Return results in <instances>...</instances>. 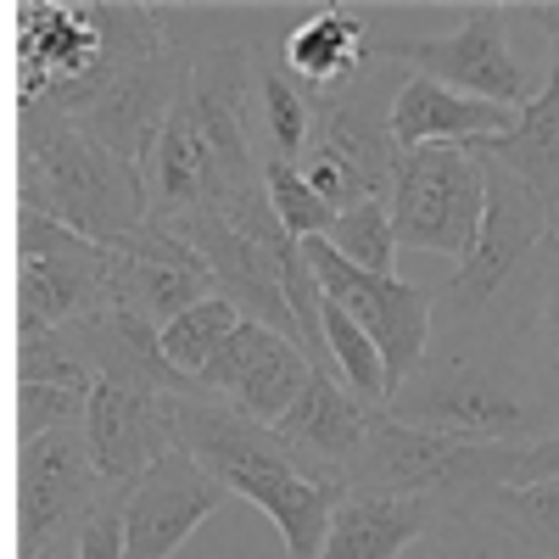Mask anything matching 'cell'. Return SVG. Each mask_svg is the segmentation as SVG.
<instances>
[{"label": "cell", "mask_w": 559, "mask_h": 559, "mask_svg": "<svg viewBox=\"0 0 559 559\" xmlns=\"http://www.w3.org/2000/svg\"><path fill=\"white\" fill-rule=\"evenodd\" d=\"M12 102L79 118L90 102L168 51V12L140 0H12Z\"/></svg>", "instance_id": "obj_1"}, {"label": "cell", "mask_w": 559, "mask_h": 559, "mask_svg": "<svg viewBox=\"0 0 559 559\" xmlns=\"http://www.w3.org/2000/svg\"><path fill=\"white\" fill-rule=\"evenodd\" d=\"M179 419V448L191 453L213 481H224L236 498L258 503L274 521L286 559H319L324 537L342 498L353 492L347 476H324L313 464H302L274 426H258L252 414H241L229 397L197 386L174 403Z\"/></svg>", "instance_id": "obj_2"}, {"label": "cell", "mask_w": 559, "mask_h": 559, "mask_svg": "<svg viewBox=\"0 0 559 559\" xmlns=\"http://www.w3.org/2000/svg\"><path fill=\"white\" fill-rule=\"evenodd\" d=\"M12 146H17V174H12L17 213L57 218L102 247H123L134 229L152 224L140 168L102 152L73 118L12 102Z\"/></svg>", "instance_id": "obj_3"}, {"label": "cell", "mask_w": 559, "mask_h": 559, "mask_svg": "<svg viewBox=\"0 0 559 559\" xmlns=\"http://www.w3.org/2000/svg\"><path fill=\"white\" fill-rule=\"evenodd\" d=\"M386 414L403 426L503 442V448H532L554 431V414L537 403L521 369L509 364L503 342H476V336H437L426 364L386 397Z\"/></svg>", "instance_id": "obj_4"}, {"label": "cell", "mask_w": 559, "mask_h": 559, "mask_svg": "<svg viewBox=\"0 0 559 559\" xmlns=\"http://www.w3.org/2000/svg\"><path fill=\"white\" fill-rule=\"evenodd\" d=\"M487 168V218L481 236L471 247V258L453 263V274L431 292L437 297V336H476V342H498L509 308H515L526 274L537 269L543 247H548V202L521 185L515 174H503L492 163Z\"/></svg>", "instance_id": "obj_5"}, {"label": "cell", "mask_w": 559, "mask_h": 559, "mask_svg": "<svg viewBox=\"0 0 559 559\" xmlns=\"http://www.w3.org/2000/svg\"><path fill=\"white\" fill-rule=\"evenodd\" d=\"M403 79H408V68H397L392 57L376 51V62H369V73L358 84L313 102L308 152L297 168L336 213L392 197L397 157H403L392 140V107H397Z\"/></svg>", "instance_id": "obj_6"}, {"label": "cell", "mask_w": 559, "mask_h": 559, "mask_svg": "<svg viewBox=\"0 0 559 559\" xmlns=\"http://www.w3.org/2000/svg\"><path fill=\"white\" fill-rule=\"evenodd\" d=\"M515 464H521V448L403 426L386 408H376L347 481L358 492H392V498H426L437 509H471L487 492L515 481Z\"/></svg>", "instance_id": "obj_7"}, {"label": "cell", "mask_w": 559, "mask_h": 559, "mask_svg": "<svg viewBox=\"0 0 559 559\" xmlns=\"http://www.w3.org/2000/svg\"><path fill=\"white\" fill-rule=\"evenodd\" d=\"M386 202L403 252H437L464 263L487 218V168L464 146H414L397 157Z\"/></svg>", "instance_id": "obj_8"}, {"label": "cell", "mask_w": 559, "mask_h": 559, "mask_svg": "<svg viewBox=\"0 0 559 559\" xmlns=\"http://www.w3.org/2000/svg\"><path fill=\"white\" fill-rule=\"evenodd\" d=\"M376 51L419 79H437V84L459 90V96H476V102H492L509 112H526L537 102L532 73L521 68L515 45H509V7H498V0H471L459 12L453 34L376 39Z\"/></svg>", "instance_id": "obj_9"}, {"label": "cell", "mask_w": 559, "mask_h": 559, "mask_svg": "<svg viewBox=\"0 0 559 559\" xmlns=\"http://www.w3.org/2000/svg\"><path fill=\"white\" fill-rule=\"evenodd\" d=\"M12 247H17V308L12 319H34L51 331H73V324L96 319L112 308V247L79 236V229L17 213L12 224Z\"/></svg>", "instance_id": "obj_10"}, {"label": "cell", "mask_w": 559, "mask_h": 559, "mask_svg": "<svg viewBox=\"0 0 559 559\" xmlns=\"http://www.w3.org/2000/svg\"><path fill=\"white\" fill-rule=\"evenodd\" d=\"M118 487L96 471V453H90L84 426L73 431H51L17 442V487H12V554L28 559L51 543H68L84 532V521L112 498Z\"/></svg>", "instance_id": "obj_11"}, {"label": "cell", "mask_w": 559, "mask_h": 559, "mask_svg": "<svg viewBox=\"0 0 559 559\" xmlns=\"http://www.w3.org/2000/svg\"><path fill=\"white\" fill-rule=\"evenodd\" d=\"M302 252L313 258V274L324 297L336 308H347L369 342L381 347V364H386V386L397 392L419 364L431 353V331H437V297L426 286H408L397 274H364L353 269L331 241H302Z\"/></svg>", "instance_id": "obj_12"}, {"label": "cell", "mask_w": 559, "mask_h": 559, "mask_svg": "<svg viewBox=\"0 0 559 559\" xmlns=\"http://www.w3.org/2000/svg\"><path fill=\"white\" fill-rule=\"evenodd\" d=\"M197 68V45H185L179 34L168 39V51H157L152 62H140L134 73H123L102 102H90L73 123L96 140L102 152H112L118 163H146V152L157 146L163 123L174 118L185 84Z\"/></svg>", "instance_id": "obj_13"}, {"label": "cell", "mask_w": 559, "mask_h": 559, "mask_svg": "<svg viewBox=\"0 0 559 559\" xmlns=\"http://www.w3.org/2000/svg\"><path fill=\"white\" fill-rule=\"evenodd\" d=\"M229 498L236 492L213 481L185 448H174L163 464L123 487V559H174L185 537Z\"/></svg>", "instance_id": "obj_14"}, {"label": "cell", "mask_w": 559, "mask_h": 559, "mask_svg": "<svg viewBox=\"0 0 559 559\" xmlns=\"http://www.w3.org/2000/svg\"><path fill=\"white\" fill-rule=\"evenodd\" d=\"M207 297H218V280L207 258L197 247H185L174 229L146 224L123 247H112V308L168 331L185 308H197Z\"/></svg>", "instance_id": "obj_15"}, {"label": "cell", "mask_w": 559, "mask_h": 559, "mask_svg": "<svg viewBox=\"0 0 559 559\" xmlns=\"http://www.w3.org/2000/svg\"><path fill=\"white\" fill-rule=\"evenodd\" d=\"M319 376V369L308 364V353L297 342H286L280 331H269V324L247 319L236 336L224 342V353L202 369V386L229 397L241 414H252L258 426H280L297 397L308 392V381Z\"/></svg>", "instance_id": "obj_16"}, {"label": "cell", "mask_w": 559, "mask_h": 559, "mask_svg": "<svg viewBox=\"0 0 559 559\" xmlns=\"http://www.w3.org/2000/svg\"><path fill=\"white\" fill-rule=\"evenodd\" d=\"M179 397L163 392H129L112 381H96V397H90V419H84V437L90 453H96V471L112 487H129L163 464L179 448V419H174Z\"/></svg>", "instance_id": "obj_17"}, {"label": "cell", "mask_w": 559, "mask_h": 559, "mask_svg": "<svg viewBox=\"0 0 559 559\" xmlns=\"http://www.w3.org/2000/svg\"><path fill=\"white\" fill-rule=\"evenodd\" d=\"M509 17H532L548 28V45H554V62H548V79L537 90V102L515 118L509 134H492L481 146H464L476 152L481 163L515 174L521 185L548 202V213L559 207V0H532V7H509Z\"/></svg>", "instance_id": "obj_18"}, {"label": "cell", "mask_w": 559, "mask_h": 559, "mask_svg": "<svg viewBox=\"0 0 559 559\" xmlns=\"http://www.w3.org/2000/svg\"><path fill=\"white\" fill-rule=\"evenodd\" d=\"M73 347L84 353V364L96 369V381L129 386V392H163V397H185L202 381L179 376V369L163 358V331L146 319H134L123 308H102L96 319L73 324Z\"/></svg>", "instance_id": "obj_19"}, {"label": "cell", "mask_w": 559, "mask_h": 559, "mask_svg": "<svg viewBox=\"0 0 559 559\" xmlns=\"http://www.w3.org/2000/svg\"><path fill=\"white\" fill-rule=\"evenodd\" d=\"M498 342L559 426V247L554 241L543 247L537 269L526 274V286H521L515 308H509Z\"/></svg>", "instance_id": "obj_20"}, {"label": "cell", "mask_w": 559, "mask_h": 559, "mask_svg": "<svg viewBox=\"0 0 559 559\" xmlns=\"http://www.w3.org/2000/svg\"><path fill=\"white\" fill-rule=\"evenodd\" d=\"M521 112L476 102V96H459V90L437 84V79H419L408 73L397 90V107H392V140L397 152L414 146H481L492 134H509Z\"/></svg>", "instance_id": "obj_21"}, {"label": "cell", "mask_w": 559, "mask_h": 559, "mask_svg": "<svg viewBox=\"0 0 559 559\" xmlns=\"http://www.w3.org/2000/svg\"><path fill=\"white\" fill-rule=\"evenodd\" d=\"M376 62V34L347 7H313L292 34H286V73L302 84V96H336V90L358 84Z\"/></svg>", "instance_id": "obj_22"}, {"label": "cell", "mask_w": 559, "mask_h": 559, "mask_svg": "<svg viewBox=\"0 0 559 559\" xmlns=\"http://www.w3.org/2000/svg\"><path fill=\"white\" fill-rule=\"evenodd\" d=\"M369 419H376V408L358 403L342 381L313 376L308 392L297 397V408L280 419L274 431H280V442H286L302 464H313V471H324V476H347L358 448H364V437H369Z\"/></svg>", "instance_id": "obj_23"}, {"label": "cell", "mask_w": 559, "mask_h": 559, "mask_svg": "<svg viewBox=\"0 0 559 559\" xmlns=\"http://www.w3.org/2000/svg\"><path fill=\"white\" fill-rule=\"evenodd\" d=\"M448 509L426 498H392V492H347L331 537H324L319 559H403L419 537H426Z\"/></svg>", "instance_id": "obj_24"}, {"label": "cell", "mask_w": 559, "mask_h": 559, "mask_svg": "<svg viewBox=\"0 0 559 559\" xmlns=\"http://www.w3.org/2000/svg\"><path fill=\"white\" fill-rule=\"evenodd\" d=\"M258 112H263V157L302 163L308 129H313V102L286 73V62H274L263 45H258Z\"/></svg>", "instance_id": "obj_25"}, {"label": "cell", "mask_w": 559, "mask_h": 559, "mask_svg": "<svg viewBox=\"0 0 559 559\" xmlns=\"http://www.w3.org/2000/svg\"><path fill=\"white\" fill-rule=\"evenodd\" d=\"M403 559H548V554H537L515 532H503L498 521H487L471 503V509H448Z\"/></svg>", "instance_id": "obj_26"}, {"label": "cell", "mask_w": 559, "mask_h": 559, "mask_svg": "<svg viewBox=\"0 0 559 559\" xmlns=\"http://www.w3.org/2000/svg\"><path fill=\"white\" fill-rule=\"evenodd\" d=\"M17 347H12V376L17 386H68V392H96V369L84 364V353L73 347L68 331L34 319H12Z\"/></svg>", "instance_id": "obj_27"}, {"label": "cell", "mask_w": 559, "mask_h": 559, "mask_svg": "<svg viewBox=\"0 0 559 559\" xmlns=\"http://www.w3.org/2000/svg\"><path fill=\"white\" fill-rule=\"evenodd\" d=\"M241 324H247V313L229 302V297H207V302H197V308H185L168 331H163V358L179 369V376L202 381V369L224 353V342L236 336Z\"/></svg>", "instance_id": "obj_28"}, {"label": "cell", "mask_w": 559, "mask_h": 559, "mask_svg": "<svg viewBox=\"0 0 559 559\" xmlns=\"http://www.w3.org/2000/svg\"><path fill=\"white\" fill-rule=\"evenodd\" d=\"M324 347H331V364H336V381L369 403V408H386L392 386H386V364H381V347L369 342V331L347 313L336 308L331 297H324Z\"/></svg>", "instance_id": "obj_29"}, {"label": "cell", "mask_w": 559, "mask_h": 559, "mask_svg": "<svg viewBox=\"0 0 559 559\" xmlns=\"http://www.w3.org/2000/svg\"><path fill=\"white\" fill-rule=\"evenodd\" d=\"M476 509L487 521H498L503 532H515L521 543H532L537 554L559 559V476L554 481H526V487H498Z\"/></svg>", "instance_id": "obj_30"}, {"label": "cell", "mask_w": 559, "mask_h": 559, "mask_svg": "<svg viewBox=\"0 0 559 559\" xmlns=\"http://www.w3.org/2000/svg\"><path fill=\"white\" fill-rule=\"evenodd\" d=\"M319 241H331L364 274H397V252L403 247L392 236V202H358V207L336 213L331 236H319Z\"/></svg>", "instance_id": "obj_31"}, {"label": "cell", "mask_w": 559, "mask_h": 559, "mask_svg": "<svg viewBox=\"0 0 559 559\" xmlns=\"http://www.w3.org/2000/svg\"><path fill=\"white\" fill-rule=\"evenodd\" d=\"M263 185H269V207L274 218L286 224V236L292 241H319V236H331V224H336V207L324 202L308 174L286 157H263Z\"/></svg>", "instance_id": "obj_32"}, {"label": "cell", "mask_w": 559, "mask_h": 559, "mask_svg": "<svg viewBox=\"0 0 559 559\" xmlns=\"http://www.w3.org/2000/svg\"><path fill=\"white\" fill-rule=\"evenodd\" d=\"M90 397L96 392H68V386H17L12 392V431L17 442L51 437V431H73L90 419Z\"/></svg>", "instance_id": "obj_33"}, {"label": "cell", "mask_w": 559, "mask_h": 559, "mask_svg": "<svg viewBox=\"0 0 559 559\" xmlns=\"http://www.w3.org/2000/svg\"><path fill=\"white\" fill-rule=\"evenodd\" d=\"M79 559H123V487L84 521V532H79Z\"/></svg>", "instance_id": "obj_34"}, {"label": "cell", "mask_w": 559, "mask_h": 559, "mask_svg": "<svg viewBox=\"0 0 559 559\" xmlns=\"http://www.w3.org/2000/svg\"><path fill=\"white\" fill-rule=\"evenodd\" d=\"M554 476H559V426H554L543 442L521 448V464H515V481H509V487H526V481H554Z\"/></svg>", "instance_id": "obj_35"}, {"label": "cell", "mask_w": 559, "mask_h": 559, "mask_svg": "<svg viewBox=\"0 0 559 559\" xmlns=\"http://www.w3.org/2000/svg\"><path fill=\"white\" fill-rule=\"evenodd\" d=\"M28 559H79V537H68V543H51V548H39V554H28Z\"/></svg>", "instance_id": "obj_36"}, {"label": "cell", "mask_w": 559, "mask_h": 559, "mask_svg": "<svg viewBox=\"0 0 559 559\" xmlns=\"http://www.w3.org/2000/svg\"><path fill=\"white\" fill-rule=\"evenodd\" d=\"M548 241L559 247V207H554V218H548Z\"/></svg>", "instance_id": "obj_37"}]
</instances>
